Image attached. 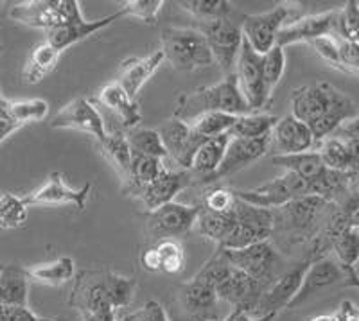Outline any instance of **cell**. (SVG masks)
Returning <instances> with one entry per match:
<instances>
[{"label":"cell","instance_id":"obj_1","mask_svg":"<svg viewBox=\"0 0 359 321\" xmlns=\"http://www.w3.org/2000/svg\"><path fill=\"white\" fill-rule=\"evenodd\" d=\"M291 110L294 118L309 128L316 144L331 137L341 124L358 118L355 102L325 81L294 88Z\"/></svg>","mask_w":359,"mask_h":321},{"label":"cell","instance_id":"obj_2","mask_svg":"<svg viewBox=\"0 0 359 321\" xmlns=\"http://www.w3.org/2000/svg\"><path fill=\"white\" fill-rule=\"evenodd\" d=\"M72 280L69 305L78 310L81 320L121 313L133 300V277H124L108 269H83Z\"/></svg>","mask_w":359,"mask_h":321},{"label":"cell","instance_id":"obj_3","mask_svg":"<svg viewBox=\"0 0 359 321\" xmlns=\"http://www.w3.org/2000/svg\"><path fill=\"white\" fill-rule=\"evenodd\" d=\"M210 111L236 115V117L250 114L248 104L237 85L236 74L224 76L217 85L200 86L196 90L180 94L176 99L172 117L189 124L200 115L210 114Z\"/></svg>","mask_w":359,"mask_h":321},{"label":"cell","instance_id":"obj_4","mask_svg":"<svg viewBox=\"0 0 359 321\" xmlns=\"http://www.w3.org/2000/svg\"><path fill=\"white\" fill-rule=\"evenodd\" d=\"M160 45H162L160 50L163 54V61H169L176 70L196 72L214 65L212 54L200 29H163Z\"/></svg>","mask_w":359,"mask_h":321},{"label":"cell","instance_id":"obj_5","mask_svg":"<svg viewBox=\"0 0 359 321\" xmlns=\"http://www.w3.org/2000/svg\"><path fill=\"white\" fill-rule=\"evenodd\" d=\"M297 4L291 2H284L278 4L277 8L269 9L266 13H259V15H243L241 22V33L246 43L252 47L257 54H266L275 47L277 41V34L280 33V29L290 22L297 20L302 17L300 8H294Z\"/></svg>","mask_w":359,"mask_h":321},{"label":"cell","instance_id":"obj_6","mask_svg":"<svg viewBox=\"0 0 359 321\" xmlns=\"http://www.w3.org/2000/svg\"><path fill=\"white\" fill-rule=\"evenodd\" d=\"M81 17V4L78 0H25L13 6L9 11L11 20L27 27L43 29L45 33Z\"/></svg>","mask_w":359,"mask_h":321},{"label":"cell","instance_id":"obj_7","mask_svg":"<svg viewBox=\"0 0 359 321\" xmlns=\"http://www.w3.org/2000/svg\"><path fill=\"white\" fill-rule=\"evenodd\" d=\"M236 226L217 246L219 250H243L273 237V210L257 208L236 198Z\"/></svg>","mask_w":359,"mask_h":321},{"label":"cell","instance_id":"obj_8","mask_svg":"<svg viewBox=\"0 0 359 321\" xmlns=\"http://www.w3.org/2000/svg\"><path fill=\"white\" fill-rule=\"evenodd\" d=\"M233 196L237 200L245 201V203L252 205L257 208H268V210H275L284 205L291 203V201L302 200L311 194L309 183L306 179L298 178L293 172H284L278 178L271 179V182L264 183L261 187L255 189H232Z\"/></svg>","mask_w":359,"mask_h":321},{"label":"cell","instance_id":"obj_9","mask_svg":"<svg viewBox=\"0 0 359 321\" xmlns=\"http://www.w3.org/2000/svg\"><path fill=\"white\" fill-rule=\"evenodd\" d=\"M323 246L320 240H316V246L309 252V255L300 261L298 264H294L293 268L282 271L277 278H275L268 287L264 289L261 300H259L257 307L253 310L252 316H264V314H278L280 310L287 309V305L291 303V300L294 298V294L298 293L300 284H302V278L306 275L307 268H309L311 262L316 259V257L323 255Z\"/></svg>","mask_w":359,"mask_h":321},{"label":"cell","instance_id":"obj_10","mask_svg":"<svg viewBox=\"0 0 359 321\" xmlns=\"http://www.w3.org/2000/svg\"><path fill=\"white\" fill-rule=\"evenodd\" d=\"M334 203L316 198V196H307L302 200L291 201L280 208L273 210V233H282L293 240H302L309 235L314 228V223L318 221L320 214L327 207H332ZM286 237V239H287Z\"/></svg>","mask_w":359,"mask_h":321},{"label":"cell","instance_id":"obj_11","mask_svg":"<svg viewBox=\"0 0 359 321\" xmlns=\"http://www.w3.org/2000/svg\"><path fill=\"white\" fill-rule=\"evenodd\" d=\"M201 205L172 203L163 205L151 212H146L147 233L155 243L163 239H176L194 230Z\"/></svg>","mask_w":359,"mask_h":321},{"label":"cell","instance_id":"obj_12","mask_svg":"<svg viewBox=\"0 0 359 321\" xmlns=\"http://www.w3.org/2000/svg\"><path fill=\"white\" fill-rule=\"evenodd\" d=\"M221 252L224 253L232 268L246 273L248 277L257 280L264 289L280 275L277 271L278 264H280L278 255L273 246L269 244V240L252 244V246L243 250H221Z\"/></svg>","mask_w":359,"mask_h":321},{"label":"cell","instance_id":"obj_13","mask_svg":"<svg viewBox=\"0 0 359 321\" xmlns=\"http://www.w3.org/2000/svg\"><path fill=\"white\" fill-rule=\"evenodd\" d=\"M200 31L207 40L214 63L219 65L224 76L233 74L243 43L241 25L236 24L232 18H224V20H216L210 24H201Z\"/></svg>","mask_w":359,"mask_h":321},{"label":"cell","instance_id":"obj_14","mask_svg":"<svg viewBox=\"0 0 359 321\" xmlns=\"http://www.w3.org/2000/svg\"><path fill=\"white\" fill-rule=\"evenodd\" d=\"M233 74L237 78V85L241 90L243 97H245L246 104H248L250 114L261 110L269 102V94L266 90L264 79H262V69H261V54L246 43L243 38L241 49H239V56L236 61V69Z\"/></svg>","mask_w":359,"mask_h":321},{"label":"cell","instance_id":"obj_15","mask_svg":"<svg viewBox=\"0 0 359 321\" xmlns=\"http://www.w3.org/2000/svg\"><path fill=\"white\" fill-rule=\"evenodd\" d=\"M269 155V137H262V139H230L224 156L221 160L219 167L210 176L198 182L200 185H216L223 178L237 175L253 162L261 160L262 156Z\"/></svg>","mask_w":359,"mask_h":321},{"label":"cell","instance_id":"obj_16","mask_svg":"<svg viewBox=\"0 0 359 321\" xmlns=\"http://www.w3.org/2000/svg\"><path fill=\"white\" fill-rule=\"evenodd\" d=\"M334 285H348L345 271L339 268V264L332 257H316L307 268L300 289L291 300V303L287 305V309H297L306 301H309L311 298L318 296L320 293L334 287Z\"/></svg>","mask_w":359,"mask_h":321},{"label":"cell","instance_id":"obj_17","mask_svg":"<svg viewBox=\"0 0 359 321\" xmlns=\"http://www.w3.org/2000/svg\"><path fill=\"white\" fill-rule=\"evenodd\" d=\"M156 133L162 139L168 158L175 162L176 165L182 167V171H189L192 158H194V153L205 142V139H201L200 135L194 133L187 122L175 117L163 121L156 128Z\"/></svg>","mask_w":359,"mask_h":321},{"label":"cell","instance_id":"obj_18","mask_svg":"<svg viewBox=\"0 0 359 321\" xmlns=\"http://www.w3.org/2000/svg\"><path fill=\"white\" fill-rule=\"evenodd\" d=\"M331 34H338V9L306 15L290 22L280 29L275 45L284 49L287 45L309 43L316 38L331 36Z\"/></svg>","mask_w":359,"mask_h":321},{"label":"cell","instance_id":"obj_19","mask_svg":"<svg viewBox=\"0 0 359 321\" xmlns=\"http://www.w3.org/2000/svg\"><path fill=\"white\" fill-rule=\"evenodd\" d=\"M90 191H92L90 183L79 189H72L65 182V176L62 172H53L41 187L24 196L22 201L27 208L43 207V205H74L79 212H83L86 208Z\"/></svg>","mask_w":359,"mask_h":321},{"label":"cell","instance_id":"obj_20","mask_svg":"<svg viewBox=\"0 0 359 321\" xmlns=\"http://www.w3.org/2000/svg\"><path fill=\"white\" fill-rule=\"evenodd\" d=\"M50 128L54 130H78L92 135L97 142L107 137V128L101 114L92 102L85 97H76L65 104L50 118Z\"/></svg>","mask_w":359,"mask_h":321},{"label":"cell","instance_id":"obj_21","mask_svg":"<svg viewBox=\"0 0 359 321\" xmlns=\"http://www.w3.org/2000/svg\"><path fill=\"white\" fill-rule=\"evenodd\" d=\"M314 146L316 142L309 128L293 115L278 118L269 133V153L273 151L271 156L306 153V151H313Z\"/></svg>","mask_w":359,"mask_h":321},{"label":"cell","instance_id":"obj_22","mask_svg":"<svg viewBox=\"0 0 359 321\" xmlns=\"http://www.w3.org/2000/svg\"><path fill=\"white\" fill-rule=\"evenodd\" d=\"M264 287L257 280H253L246 273L232 268L230 275L216 287L217 300L233 305V309L241 313L253 314L261 300Z\"/></svg>","mask_w":359,"mask_h":321},{"label":"cell","instance_id":"obj_23","mask_svg":"<svg viewBox=\"0 0 359 321\" xmlns=\"http://www.w3.org/2000/svg\"><path fill=\"white\" fill-rule=\"evenodd\" d=\"M178 301L189 321H219L216 291L200 278L192 277L180 287Z\"/></svg>","mask_w":359,"mask_h":321},{"label":"cell","instance_id":"obj_24","mask_svg":"<svg viewBox=\"0 0 359 321\" xmlns=\"http://www.w3.org/2000/svg\"><path fill=\"white\" fill-rule=\"evenodd\" d=\"M192 183V176L189 171H172L168 165H163L155 179L142 191L139 200L146 207L147 212L163 205L172 203L176 196L189 187Z\"/></svg>","mask_w":359,"mask_h":321},{"label":"cell","instance_id":"obj_25","mask_svg":"<svg viewBox=\"0 0 359 321\" xmlns=\"http://www.w3.org/2000/svg\"><path fill=\"white\" fill-rule=\"evenodd\" d=\"M121 15L117 11L114 15H108V17H102L99 20H86L85 17L78 18V20L69 22V24L57 25V27L50 29L47 31V43L50 47L57 50V53H65L67 49L74 47V45H78L79 41L86 40L92 34L99 33L101 29L108 27L110 24H114L115 20H118Z\"/></svg>","mask_w":359,"mask_h":321},{"label":"cell","instance_id":"obj_26","mask_svg":"<svg viewBox=\"0 0 359 321\" xmlns=\"http://www.w3.org/2000/svg\"><path fill=\"white\" fill-rule=\"evenodd\" d=\"M163 63L162 50H153L151 54L142 57H128L121 63V70H118L117 85L135 99L142 90L149 79L153 78V74L158 70V67Z\"/></svg>","mask_w":359,"mask_h":321},{"label":"cell","instance_id":"obj_27","mask_svg":"<svg viewBox=\"0 0 359 321\" xmlns=\"http://www.w3.org/2000/svg\"><path fill=\"white\" fill-rule=\"evenodd\" d=\"M97 101L101 102L104 108H108L110 111H114L118 117L123 128L126 130H135V128L140 126L142 122V114H140L139 104L135 102V99H131L130 95L124 92L121 86L117 85V81L107 83L99 90Z\"/></svg>","mask_w":359,"mask_h":321},{"label":"cell","instance_id":"obj_28","mask_svg":"<svg viewBox=\"0 0 359 321\" xmlns=\"http://www.w3.org/2000/svg\"><path fill=\"white\" fill-rule=\"evenodd\" d=\"M163 165H165L163 160L131 153L130 171H128L126 178L123 179V194L131 196V198H140L144 189L158 176Z\"/></svg>","mask_w":359,"mask_h":321},{"label":"cell","instance_id":"obj_29","mask_svg":"<svg viewBox=\"0 0 359 321\" xmlns=\"http://www.w3.org/2000/svg\"><path fill=\"white\" fill-rule=\"evenodd\" d=\"M29 278L25 268L9 264L0 269V305L27 307Z\"/></svg>","mask_w":359,"mask_h":321},{"label":"cell","instance_id":"obj_30","mask_svg":"<svg viewBox=\"0 0 359 321\" xmlns=\"http://www.w3.org/2000/svg\"><path fill=\"white\" fill-rule=\"evenodd\" d=\"M230 142L229 135H219V137H214V139H207L198 151L194 153V158L191 162V176H198V182H201L203 178L212 175L219 167L221 160L224 156V151Z\"/></svg>","mask_w":359,"mask_h":321},{"label":"cell","instance_id":"obj_31","mask_svg":"<svg viewBox=\"0 0 359 321\" xmlns=\"http://www.w3.org/2000/svg\"><path fill=\"white\" fill-rule=\"evenodd\" d=\"M271 162L275 165L286 169V172H293L298 178L306 179L313 194V183L325 172L327 167L323 165L316 151H306V153H297V155H275L271 156Z\"/></svg>","mask_w":359,"mask_h":321},{"label":"cell","instance_id":"obj_32","mask_svg":"<svg viewBox=\"0 0 359 321\" xmlns=\"http://www.w3.org/2000/svg\"><path fill=\"white\" fill-rule=\"evenodd\" d=\"M60 57H62V53H57L47 41L34 45L22 70L25 85H38L45 76H49L56 69Z\"/></svg>","mask_w":359,"mask_h":321},{"label":"cell","instance_id":"obj_33","mask_svg":"<svg viewBox=\"0 0 359 321\" xmlns=\"http://www.w3.org/2000/svg\"><path fill=\"white\" fill-rule=\"evenodd\" d=\"M25 273H27L29 280L50 285V287H57V285H63L72 280L76 268H74V261L70 257H60L56 261L25 268Z\"/></svg>","mask_w":359,"mask_h":321},{"label":"cell","instance_id":"obj_34","mask_svg":"<svg viewBox=\"0 0 359 321\" xmlns=\"http://www.w3.org/2000/svg\"><path fill=\"white\" fill-rule=\"evenodd\" d=\"M0 106L9 121L20 130V128L43 121L49 115V102L43 99H24V101H9L2 99Z\"/></svg>","mask_w":359,"mask_h":321},{"label":"cell","instance_id":"obj_35","mask_svg":"<svg viewBox=\"0 0 359 321\" xmlns=\"http://www.w3.org/2000/svg\"><path fill=\"white\" fill-rule=\"evenodd\" d=\"M236 212H224V214H216V212H208L201 208L200 216H198L194 230H198L201 237L210 239L219 246L229 233L232 232L236 226Z\"/></svg>","mask_w":359,"mask_h":321},{"label":"cell","instance_id":"obj_36","mask_svg":"<svg viewBox=\"0 0 359 321\" xmlns=\"http://www.w3.org/2000/svg\"><path fill=\"white\" fill-rule=\"evenodd\" d=\"M277 121L278 117L269 114L239 115L226 135H229L230 139H262V137H269V133H271L273 126L277 124Z\"/></svg>","mask_w":359,"mask_h":321},{"label":"cell","instance_id":"obj_37","mask_svg":"<svg viewBox=\"0 0 359 321\" xmlns=\"http://www.w3.org/2000/svg\"><path fill=\"white\" fill-rule=\"evenodd\" d=\"M102 156L115 167L121 178H126L131 165V149L128 146L126 133L123 131H107V137L99 142Z\"/></svg>","mask_w":359,"mask_h":321},{"label":"cell","instance_id":"obj_38","mask_svg":"<svg viewBox=\"0 0 359 321\" xmlns=\"http://www.w3.org/2000/svg\"><path fill=\"white\" fill-rule=\"evenodd\" d=\"M178 6L201 24L224 20L232 17L233 13V6L226 0H182Z\"/></svg>","mask_w":359,"mask_h":321},{"label":"cell","instance_id":"obj_39","mask_svg":"<svg viewBox=\"0 0 359 321\" xmlns=\"http://www.w3.org/2000/svg\"><path fill=\"white\" fill-rule=\"evenodd\" d=\"M128 146H130L133 155L149 156V158L165 160L168 153L163 147L160 135L156 130H149V128H135L130 133H126Z\"/></svg>","mask_w":359,"mask_h":321},{"label":"cell","instance_id":"obj_40","mask_svg":"<svg viewBox=\"0 0 359 321\" xmlns=\"http://www.w3.org/2000/svg\"><path fill=\"white\" fill-rule=\"evenodd\" d=\"M236 115L219 114V111H210V114H203L192 122H189L191 130L196 135H200L201 139H214L219 135H226L230 128L236 122Z\"/></svg>","mask_w":359,"mask_h":321},{"label":"cell","instance_id":"obj_41","mask_svg":"<svg viewBox=\"0 0 359 321\" xmlns=\"http://www.w3.org/2000/svg\"><path fill=\"white\" fill-rule=\"evenodd\" d=\"M27 223V207L22 198L8 192H0V228L18 230Z\"/></svg>","mask_w":359,"mask_h":321},{"label":"cell","instance_id":"obj_42","mask_svg":"<svg viewBox=\"0 0 359 321\" xmlns=\"http://www.w3.org/2000/svg\"><path fill=\"white\" fill-rule=\"evenodd\" d=\"M261 69L266 90H268L269 94H273L275 86L278 85V81L284 76V70H286V53H284V49L275 45L273 49L262 54Z\"/></svg>","mask_w":359,"mask_h":321},{"label":"cell","instance_id":"obj_43","mask_svg":"<svg viewBox=\"0 0 359 321\" xmlns=\"http://www.w3.org/2000/svg\"><path fill=\"white\" fill-rule=\"evenodd\" d=\"M160 257V273L176 275L184 269L185 252L176 239H163L155 243Z\"/></svg>","mask_w":359,"mask_h":321},{"label":"cell","instance_id":"obj_44","mask_svg":"<svg viewBox=\"0 0 359 321\" xmlns=\"http://www.w3.org/2000/svg\"><path fill=\"white\" fill-rule=\"evenodd\" d=\"M162 8L163 0H126V2L121 4L117 13L121 15V18H139L144 24L153 25L156 22V18H158Z\"/></svg>","mask_w":359,"mask_h":321},{"label":"cell","instance_id":"obj_45","mask_svg":"<svg viewBox=\"0 0 359 321\" xmlns=\"http://www.w3.org/2000/svg\"><path fill=\"white\" fill-rule=\"evenodd\" d=\"M341 41L343 40L338 36V34H331V36L316 38V40L309 41L307 45H311V47L316 50V54H318L323 61L329 63V67L345 72L343 57H341Z\"/></svg>","mask_w":359,"mask_h":321},{"label":"cell","instance_id":"obj_46","mask_svg":"<svg viewBox=\"0 0 359 321\" xmlns=\"http://www.w3.org/2000/svg\"><path fill=\"white\" fill-rule=\"evenodd\" d=\"M358 25H359V8L355 0H351L343 8L338 9V36L348 43L358 45Z\"/></svg>","mask_w":359,"mask_h":321},{"label":"cell","instance_id":"obj_47","mask_svg":"<svg viewBox=\"0 0 359 321\" xmlns=\"http://www.w3.org/2000/svg\"><path fill=\"white\" fill-rule=\"evenodd\" d=\"M233 207H236V196H233L232 189L217 187V185H210V189H207L203 200H201L203 210L216 212V214L232 212Z\"/></svg>","mask_w":359,"mask_h":321},{"label":"cell","instance_id":"obj_48","mask_svg":"<svg viewBox=\"0 0 359 321\" xmlns=\"http://www.w3.org/2000/svg\"><path fill=\"white\" fill-rule=\"evenodd\" d=\"M123 321H169L168 313L158 301L149 300L137 310H121Z\"/></svg>","mask_w":359,"mask_h":321},{"label":"cell","instance_id":"obj_49","mask_svg":"<svg viewBox=\"0 0 359 321\" xmlns=\"http://www.w3.org/2000/svg\"><path fill=\"white\" fill-rule=\"evenodd\" d=\"M0 321H45L29 307H8L0 305Z\"/></svg>","mask_w":359,"mask_h":321},{"label":"cell","instance_id":"obj_50","mask_svg":"<svg viewBox=\"0 0 359 321\" xmlns=\"http://www.w3.org/2000/svg\"><path fill=\"white\" fill-rule=\"evenodd\" d=\"M336 321H359L358 305L352 300H343L334 313Z\"/></svg>","mask_w":359,"mask_h":321},{"label":"cell","instance_id":"obj_51","mask_svg":"<svg viewBox=\"0 0 359 321\" xmlns=\"http://www.w3.org/2000/svg\"><path fill=\"white\" fill-rule=\"evenodd\" d=\"M140 264L146 271L149 273H160V257L156 252V246H149L147 250H144L142 255H140Z\"/></svg>","mask_w":359,"mask_h":321},{"label":"cell","instance_id":"obj_52","mask_svg":"<svg viewBox=\"0 0 359 321\" xmlns=\"http://www.w3.org/2000/svg\"><path fill=\"white\" fill-rule=\"evenodd\" d=\"M0 101H2V99H0ZM17 130H18V128L15 126L11 121H9L8 115H6L4 110H2V106H0V144L4 142L9 135L15 133Z\"/></svg>","mask_w":359,"mask_h":321},{"label":"cell","instance_id":"obj_53","mask_svg":"<svg viewBox=\"0 0 359 321\" xmlns=\"http://www.w3.org/2000/svg\"><path fill=\"white\" fill-rule=\"evenodd\" d=\"M278 314H264V316H252V314L241 313V310H236V317L233 321H275Z\"/></svg>","mask_w":359,"mask_h":321},{"label":"cell","instance_id":"obj_54","mask_svg":"<svg viewBox=\"0 0 359 321\" xmlns=\"http://www.w3.org/2000/svg\"><path fill=\"white\" fill-rule=\"evenodd\" d=\"M81 321H123V317H121V313H114V314H104V316L85 317V320Z\"/></svg>","mask_w":359,"mask_h":321},{"label":"cell","instance_id":"obj_55","mask_svg":"<svg viewBox=\"0 0 359 321\" xmlns=\"http://www.w3.org/2000/svg\"><path fill=\"white\" fill-rule=\"evenodd\" d=\"M307 321H336V317H334V313H332V314H318V316L309 317Z\"/></svg>","mask_w":359,"mask_h":321},{"label":"cell","instance_id":"obj_56","mask_svg":"<svg viewBox=\"0 0 359 321\" xmlns=\"http://www.w3.org/2000/svg\"><path fill=\"white\" fill-rule=\"evenodd\" d=\"M233 317H236V309H233V310H232V313H230V314H229V316L224 317V320H221V321H233Z\"/></svg>","mask_w":359,"mask_h":321},{"label":"cell","instance_id":"obj_57","mask_svg":"<svg viewBox=\"0 0 359 321\" xmlns=\"http://www.w3.org/2000/svg\"><path fill=\"white\" fill-rule=\"evenodd\" d=\"M45 321H65V320H50V317H45Z\"/></svg>","mask_w":359,"mask_h":321},{"label":"cell","instance_id":"obj_58","mask_svg":"<svg viewBox=\"0 0 359 321\" xmlns=\"http://www.w3.org/2000/svg\"><path fill=\"white\" fill-rule=\"evenodd\" d=\"M0 99H4V95H2V92H0Z\"/></svg>","mask_w":359,"mask_h":321},{"label":"cell","instance_id":"obj_59","mask_svg":"<svg viewBox=\"0 0 359 321\" xmlns=\"http://www.w3.org/2000/svg\"><path fill=\"white\" fill-rule=\"evenodd\" d=\"M2 6H4V2H0V8H2Z\"/></svg>","mask_w":359,"mask_h":321},{"label":"cell","instance_id":"obj_60","mask_svg":"<svg viewBox=\"0 0 359 321\" xmlns=\"http://www.w3.org/2000/svg\"><path fill=\"white\" fill-rule=\"evenodd\" d=\"M219 321H221V320H219Z\"/></svg>","mask_w":359,"mask_h":321}]
</instances>
